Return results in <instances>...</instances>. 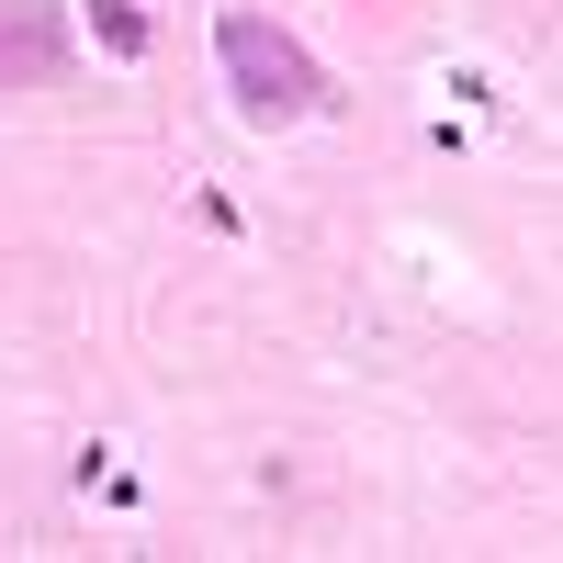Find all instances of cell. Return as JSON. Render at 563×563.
Instances as JSON below:
<instances>
[{"label":"cell","mask_w":563,"mask_h":563,"mask_svg":"<svg viewBox=\"0 0 563 563\" xmlns=\"http://www.w3.org/2000/svg\"><path fill=\"white\" fill-rule=\"evenodd\" d=\"M214 57H225V90H238L249 124H305V113H327V68H316L271 12H225V23H214Z\"/></svg>","instance_id":"6da1fadb"},{"label":"cell","mask_w":563,"mask_h":563,"mask_svg":"<svg viewBox=\"0 0 563 563\" xmlns=\"http://www.w3.org/2000/svg\"><path fill=\"white\" fill-rule=\"evenodd\" d=\"M68 68V12L57 0H0V90H45Z\"/></svg>","instance_id":"7a4b0ae2"},{"label":"cell","mask_w":563,"mask_h":563,"mask_svg":"<svg viewBox=\"0 0 563 563\" xmlns=\"http://www.w3.org/2000/svg\"><path fill=\"white\" fill-rule=\"evenodd\" d=\"M90 12H102V34L124 45V57H135V45H147V23H135V0H90Z\"/></svg>","instance_id":"3957f363"}]
</instances>
